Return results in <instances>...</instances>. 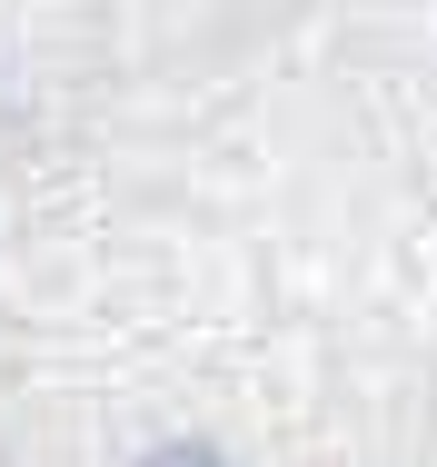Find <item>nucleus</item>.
I'll return each instance as SVG.
<instances>
[{
	"label": "nucleus",
	"mask_w": 437,
	"mask_h": 467,
	"mask_svg": "<svg viewBox=\"0 0 437 467\" xmlns=\"http://www.w3.org/2000/svg\"><path fill=\"white\" fill-rule=\"evenodd\" d=\"M140 467H219V458H209L199 438H170V448H150V458H140Z\"/></svg>",
	"instance_id": "nucleus-1"
}]
</instances>
